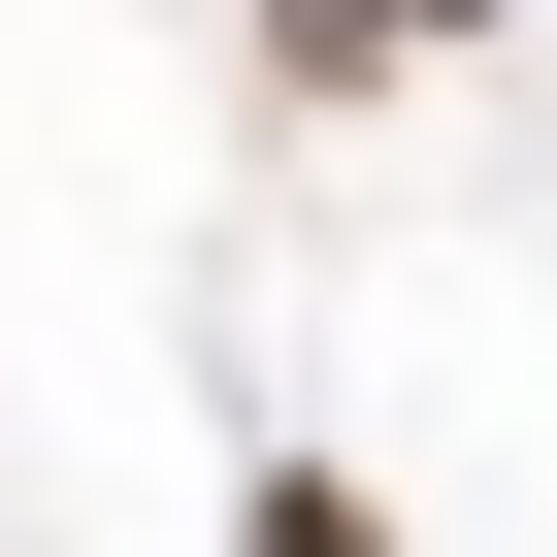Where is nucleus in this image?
<instances>
[{
  "label": "nucleus",
  "instance_id": "f257e3e1",
  "mask_svg": "<svg viewBox=\"0 0 557 557\" xmlns=\"http://www.w3.org/2000/svg\"><path fill=\"white\" fill-rule=\"evenodd\" d=\"M262 34H296V66H426L459 0H262Z\"/></svg>",
  "mask_w": 557,
  "mask_h": 557
}]
</instances>
